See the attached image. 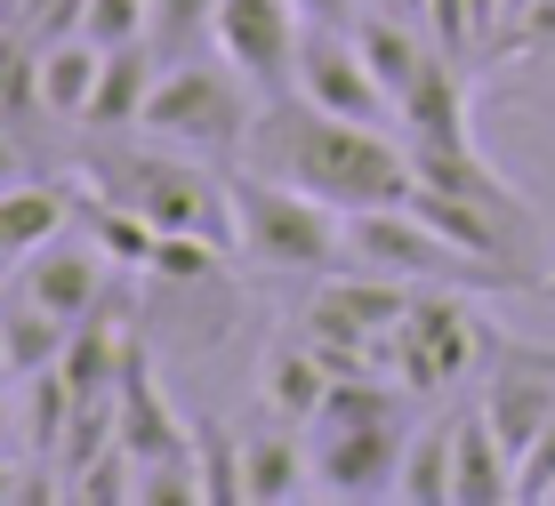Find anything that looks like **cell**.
<instances>
[{
    "label": "cell",
    "instance_id": "cell-16",
    "mask_svg": "<svg viewBox=\"0 0 555 506\" xmlns=\"http://www.w3.org/2000/svg\"><path fill=\"white\" fill-rule=\"evenodd\" d=\"M515 498V451L500 442V426L475 411H459V482H451V506H507Z\"/></svg>",
    "mask_w": 555,
    "mask_h": 506
},
{
    "label": "cell",
    "instance_id": "cell-9",
    "mask_svg": "<svg viewBox=\"0 0 555 506\" xmlns=\"http://www.w3.org/2000/svg\"><path fill=\"white\" fill-rule=\"evenodd\" d=\"M483 418L500 426V442L515 451V466H524V451L540 442V426L555 418V354L547 346L500 338V354L483 369Z\"/></svg>",
    "mask_w": 555,
    "mask_h": 506
},
{
    "label": "cell",
    "instance_id": "cell-18",
    "mask_svg": "<svg viewBox=\"0 0 555 506\" xmlns=\"http://www.w3.org/2000/svg\"><path fill=\"white\" fill-rule=\"evenodd\" d=\"M65 338H73V322L49 314V306L25 298V289L0 306V369H9V378H33V369L65 362Z\"/></svg>",
    "mask_w": 555,
    "mask_h": 506
},
{
    "label": "cell",
    "instance_id": "cell-2",
    "mask_svg": "<svg viewBox=\"0 0 555 506\" xmlns=\"http://www.w3.org/2000/svg\"><path fill=\"white\" fill-rule=\"evenodd\" d=\"M234 193V242L258 274H331L347 258V209L291 178H258V169H225Z\"/></svg>",
    "mask_w": 555,
    "mask_h": 506
},
{
    "label": "cell",
    "instance_id": "cell-35",
    "mask_svg": "<svg viewBox=\"0 0 555 506\" xmlns=\"http://www.w3.org/2000/svg\"><path fill=\"white\" fill-rule=\"evenodd\" d=\"M531 9H540V0H507V33H515V25H524V16H531Z\"/></svg>",
    "mask_w": 555,
    "mask_h": 506
},
{
    "label": "cell",
    "instance_id": "cell-29",
    "mask_svg": "<svg viewBox=\"0 0 555 506\" xmlns=\"http://www.w3.org/2000/svg\"><path fill=\"white\" fill-rule=\"evenodd\" d=\"M515 498H555V418L540 426V442H531L524 466H515Z\"/></svg>",
    "mask_w": 555,
    "mask_h": 506
},
{
    "label": "cell",
    "instance_id": "cell-21",
    "mask_svg": "<svg viewBox=\"0 0 555 506\" xmlns=\"http://www.w3.org/2000/svg\"><path fill=\"white\" fill-rule=\"evenodd\" d=\"M451 482H459V411H443L427 434H411V458H403V491L411 506H451Z\"/></svg>",
    "mask_w": 555,
    "mask_h": 506
},
{
    "label": "cell",
    "instance_id": "cell-1",
    "mask_svg": "<svg viewBox=\"0 0 555 506\" xmlns=\"http://www.w3.org/2000/svg\"><path fill=\"white\" fill-rule=\"evenodd\" d=\"M250 145L274 161V178H291L306 193H322L331 209H395L418 193V169H411V145H395L378 121H347V113H322L314 96L282 89L258 105V129Z\"/></svg>",
    "mask_w": 555,
    "mask_h": 506
},
{
    "label": "cell",
    "instance_id": "cell-12",
    "mask_svg": "<svg viewBox=\"0 0 555 506\" xmlns=\"http://www.w3.org/2000/svg\"><path fill=\"white\" fill-rule=\"evenodd\" d=\"M121 442L138 451V466H194V426L169 411L145 346H129V369H121Z\"/></svg>",
    "mask_w": 555,
    "mask_h": 506
},
{
    "label": "cell",
    "instance_id": "cell-31",
    "mask_svg": "<svg viewBox=\"0 0 555 506\" xmlns=\"http://www.w3.org/2000/svg\"><path fill=\"white\" fill-rule=\"evenodd\" d=\"M25 491H33V466H9V458H0V506H25Z\"/></svg>",
    "mask_w": 555,
    "mask_h": 506
},
{
    "label": "cell",
    "instance_id": "cell-33",
    "mask_svg": "<svg viewBox=\"0 0 555 506\" xmlns=\"http://www.w3.org/2000/svg\"><path fill=\"white\" fill-rule=\"evenodd\" d=\"M16 434H25V411H9V402H0V451H9Z\"/></svg>",
    "mask_w": 555,
    "mask_h": 506
},
{
    "label": "cell",
    "instance_id": "cell-30",
    "mask_svg": "<svg viewBox=\"0 0 555 506\" xmlns=\"http://www.w3.org/2000/svg\"><path fill=\"white\" fill-rule=\"evenodd\" d=\"M306 25H354V0H298Z\"/></svg>",
    "mask_w": 555,
    "mask_h": 506
},
{
    "label": "cell",
    "instance_id": "cell-14",
    "mask_svg": "<svg viewBox=\"0 0 555 506\" xmlns=\"http://www.w3.org/2000/svg\"><path fill=\"white\" fill-rule=\"evenodd\" d=\"M322 402H331V362L314 354L306 329H282V338L266 346V362H258V411L282 418V426H314Z\"/></svg>",
    "mask_w": 555,
    "mask_h": 506
},
{
    "label": "cell",
    "instance_id": "cell-10",
    "mask_svg": "<svg viewBox=\"0 0 555 506\" xmlns=\"http://www.w3.org/2000/svg\"><path fill=\"white\" fill-rule=\"evenodd\" d=\"M298 96H314L322 113H347V121H387V113H395V96L378 89L371 56L354 49V25H306Z\"/></svg>",
    "mask_w": 555,
    "mask_h": 506
},
{
    "label": "cell",
    "instance_id": "cell-3",
    "mask_svg": "<svg viewBox=\"0 0 555 506\" xmlns=\"http://www.w3.org/2000/svg\"><path fill=\"white\" fill-rule=\"evenodd\" d=\"M258 105L266 89L250 81V73L234 65V56H169L162 65V89H153L145 121L162 145H185V153H242L258 129Z\"/></svg>",
    "mask_w": 555,
    "mask_h": 506
},
{
    "label": "cell",
    "instance_id": "cell-20",
    "mask_svg": "<svg viewBox=\"0 0 555 506\" xmlns=\"http://www.w3.org/2000/svg\"><path fill=\"white\" fill-rule=\"evenodd\" d=\"M65 225H73V202H65L56 185H25V178H16L9 193H0V258L25 265L33 249L56 242Z\"/></svg>",
    "mask_w": 555,
    "mask_h": 506
},
{
    "label": "cell",
    "instance_id": "cell-36",
    "mask_svg": "<svg viewBox=\"0 0 555 506\" xmlns=\"http://www.w3.org/2000/svg\"><path fill=\"white\" fill-rule=\"evenodd\" d=\"M540 298H555V265H547V274H540Z\"/></svg>",
    "mask_w": 555,
    "mask_h": 506
},
{
    "label": "cell",
    "instance_id": "cell-7",
    "mask_svg": "<svg viewBox=\"0 0 555 506\" xmlns=\"http://www.w3.org/2000/svg\"><path fill=\"white\" fill-rule=\"evenodd\" d=\"M314 491L322 498H395L411 458V418H371V426H331L314 418Z\"/></svg>",
    "mask_w": 555,
    "mask_h": 506
},
{
    "label": "cell",
    "instance_id": "cell-15",
    "mask_svg": "<svg viewBox=\"0 0 555 506\" xmlns=\"http://www.w3.org/2000/svg\"><path fill=\"white\" fill-rule=\"evenodd\" d=\"M162 65L169 56L153 41H129V49H105V73H98V96H89V129H138L153 89H162Z\"/></svg>",
    "mask_w": 555,
    "mask_h": 506
},
{
    "label": "cell",
    "instance_id": "cell-13",
    "mask_svg": "<svg viewBox=\"0 0 555 506\" xmlns=\"http://www.w3.org/2000/svg\"><path fill=\"white\" fill-rule=\"evenodd\" d=\"M395 121H403L411 145H475L467 121V65L443 49H427V65L411 73V89L395 96Z\"/></svg>",
    "mask_w": 555,
    "mask_h": 506
},
{
    "label": "cell",
    "instance_id": "cell-32",
    "mask_svg": "<svg viewBox=\"0 0 555 506\" xmlns=\"http://www.w3.org/2000/svg\"><path fill=\"white\" fill-rule=\"evenodd\" d=\"M16 185V138H9V121H0V193Z\"/></svg>",
    "mask_w": 555,
    "mask_h": 506
},
{
    "label": "cell",
    "instance_id": "cell-34",
    "mask_svg": "<svg viewBox=\"0 0 555 506\" xmlns=\"http://www.w3.org/2000/svg\"><path fill=\"white\" fill-rule=\"evenodd\" d=\"M371 9H395V16H418V25H427V0H371Z\"/></svg>",
    "mask_w": 555,
    "mask_h": 506
},
{
    "label": "cell",
    "instance_id": "cell-24",
    "mask_svg": "<svg viewBox=\"0 0 555 506\" xmlns=\"http://www.w3.org/2000/svg\"><path fill=\"white\" fill-rule=\"evenodd\" d=\"M194 466L202 506H242V442H225V426H194Z\"/></svg>",
    "mask_w": 555,
    "mask_h": 506
},
{
    "label": "cell",
    "instance_id": "cell-26",
    "mask_svg": "<svg viewBox=\"0 0 555 506\" xmlns=\"http://www.w3.org/2000/svg\"><path fill=\"white\" fill-rule=\"evenodd\" d=\"M81 33L98 49H129V41H153V0H89Z\"/></svg>",
    "mask_w": 555,
    "mask_h": 506
},
{
    "label": "cell",
    "instance_id": "cell-11",
    "mask_svg": "<svg viewBox=\"0 0 555 506\" xmlns=\"http://www.w3.org/2000/svg\"><path fill=\"white\" fill-rule=\"evenodd\" d=\"M113 282H121V265H113L98 242H65V233L41 242L25 265H16V289H25V298H41L49 314H65V322H89V314L113 298Z\"/></svg>",
    "mask_w": 555,
    "mask_h": 506
},
{
    "label": "cell",
    "instance_id": "cell-17",
    "mask_svg": "<svg viewBox=\"0 0 555 506\" xmlns=\"http://www.w3.org/2000/svg\"><path fill=\"white\" fill-rule=\"evenodd\" d=\"M306 482H314V458H306L298 426H266V434L242 442V506H291Z\"/></svg>",
    "mask_w": 555,
    "mask_h": 506
},
{
    "label": "cell",
    "instance_id": "cell-19",
    "mask_svg": "<svg viewBox=\"0 0 555 506\" xmlns=\"http://www.w3.org/2000/svg\"><path fill=\"white\" fill-rule=\"evenodd\" d=\"M98 73H105V49L89 41V33H73V41H49V49H41V105L56 113V121H89Z\"/></svg>",
    "mask_w": 555,
    "mask_h": 506
},
{
    "label": "cell",
    "instance_id": "cell-6",
    "mask_svg": "<svg viewBox=\"0 0 555 506\" xmlns=\"http://www.w3.org/2000/svg\"><path fill=\"white\" fill-rule=\"evenodd\" d=\"M347 258L371 265V274H395V282H459V274H491L483 258H467V249L451 242L443 225H427L411 202L395 209H354L347 218ZM500 282V274H491ZM507 289V282H500Z\"/></svg>",
    "mask_w": 555,
    "mask_h": 506
},
{
    "label": "cell",
    "instance_id": "cell-4",
    "mask_svg": "<svg viewBox=\"0 0 555 506\" xmlns=\"http://www.w3.org/2000/svg\"><path fill=\"white\" fill-rule=\"evenodd\" d=\"M89 185L105 202L138 209L162 233H209V242H234V193L225 178L178 161V153H89Z\"/></svg>",
    "mask_w": 555,
    "mask_h": 506
},
{
    "label": "cell",
    "instance_id": "cell-5",
    "mask_svg": "<svg viewBox=\"0 0 555 506\" xmlns=\"http://www.w3.org/2000/svg\"><path fill=\"white\" fill-rule=\"evenodd\" d=\"M491 354H500V329L483 322V306H475V298H459V289H427V298H411L403 329L387 338V369L411 386L418 402L459 394L467 378H483Z\"/></svg>",
    "mask_w": 555,
    "mask_h": 506
},
{
    "label": "cell",
    "instance_id": "cell-23",
    "mask_svg": "<svg viewBox=\"0 0 555 506\" xmlns=\"http://www.w3.org/2000/svg\"><path fill=\"white\" fill-rule=\"evenodd\" d=\"M41 105V41H33L25 25H0V121H33Z\"/></svg>",
    "mask_w": 555,
    "mask_h": 506
},
{
    "label": "cell",
    "instance_id": "cell-27",
    "mask_svg": "<svg viewBox=\"0 0 555 506\" xmlns=\"http://www.w3.org/2000/svg\"><path fill=\"white\" fill-rule=\"evenodd\" d=\"M427 41L443 49V56H459V65H475V56H483V33H475V9H467V0H427Z\"/></svg>",
    "mask_w": 555,
    "mask_h": 506
},
{
    "label": "cell",
    "instance_id": "cell-37",
    "mask_svg": "<svg viewBox=\"0 0 555 506\" xmlns=\"http://www.w3.org/2000/svg\"><path fill=\"white\" fill-rule=\"evenodd\" d=\"M9 274H16V258H0V282H9Z\"/></svg>",
    "mask_w": 555,
    "mask_h": 506
},
{
    "label": "cell",
    "instance_id": "cell-28",
    "mask_svg": "<svg viewBox=\"0 0 555 506\" xmlns=\"http://www.w3.org/2000/svg\"><path fill=\"white\" fill-rule=\"evenodd\" d=\"M81 16H89V0H25V9H16V25L49 49V41H73V33H81Z\"/></svg>",
    "mask_w": 555,
    "mask_h": 506
},
{
    "label": "cell",
    "instance_id": "cell-22",
    "mask_svg": "<svg viewBox=\"0 0 555 506\" xmlns=\"http://www.w3.org/2000/svg\"><path fill=\"white\" fill-rule=\"evenodd\" d=\"M73 411H81V394H73L65 362L33 369L25 378V442H33V458L56 466V451H65V434H73Z\"/></svg>",
    "mask_w": 555,
    "mask_h": 506
},
{
    "label": "cell",
    "instance_id": "cell-8",
    "mask_svg": "<svg viewBox=\"0 0 555 506\" xmlns=\"http://www.w3.org/2000/svg\"><path fill=\"white\" fill-rule=\"evenodd\" d=\"M209 41H218V56H234L266 96H282V89H298L306 9H298V0H218Z\"/></svg>",
    "mask_w": 555,
    "mask_h": 506
},
{
    "label": "cell",
    "instance_id": "cell-25",
    "mask_svg": "<svg viewBox=\"0 0 555 506\" xmlns=\"http://www.w3.org/2000/svg\"><path fill=\"white\" fill-rule=\"evenodd\" d=\"M209 25H218V0H153V49L162 56H194Z\"/></svg>",
    "mask_w": 555,
    "mask_h": 506
}]
</instances>
